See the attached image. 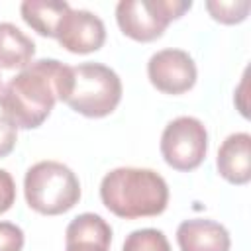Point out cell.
<instances>
[{
    "instance_id": "6da1fadb",
    "label": "cell",
    "mask_w": 251,
    "mask_h": 251,
    "mask_svg": "<svg viewBox=\"0 0 251 251\" xmlns=\"http://www.w3.org/2000/svg\"><path fill=\"white\" fill-rule=\"evenodd\" d=\"M63 65L59 59L31 61L0 88V112L16 129H35L51 116Z\"/></svg>"
},
{
    "instance_id": "7a4b0ae2",
    "label": "cell",
    "mask_w": 251,
    "mask_h": 251,
    "mask_svg": "<svg viewBox=\"0 0 251 251\" xmlns=\"http://www.w3.org/2000/svg\"><path fill=\"white\" fill-rule=\"evenodd\" d=\"M169 184L153 169L116 167L100 180V200L124 220L155 218L169 206Z\"/></svg>"
},
{
    "instance_id": "3957f363",
    "label": "cell",
    "mask_w": 251,
    "mask_h": 251,
    "mask_svg": "<svg viewBox=\"0 0 251 251\" xmlns=\"http://www.w3.org/2000/svg\"><path fill=\"white\" fill-rule=\"evenodd\" d=\"M59 100L84 118H106L122 102L124 84L120 75L104 63L63 65L57 82Z\"/></svg>"
},
{
    "instance_id": "277c9868",
    "label": "cell",
    "mask_w": 251,
    "mask_h": 251,
    "mask_svg": "<svg viewBox=\"0 0 251 251\" xmlns=\"http://www.w3.org/2000/svg\"><path fill=\"white\" fill-rule=\"evenodd\" d=\"M80 180L71 167L45 159L33 163L24 176V196L27 206L41 216H61L80 200Z\"/></svg>"
},
{
    "instance_id": "5b68a950",
    "label": "cell",
    "mask_w": 251,
    "mask_h": 251,
    "mask_svg": "<svg viewBox=\"0 0 251 251\" xmlns=\"http://www.w3.org/2000/svg\"><path fill=\"white\" fill-rule=\"evenodd\" d=\"M190 8V0H120L116 4V22L126 37L151 43Z\"/></svg>"
},
{
    "instance_id": "8992f818",
    "label": "cell",
    "mask_w": 251,
    "mask_h": 251,
    "mask_svg": "<svg viewBox=\"0 0 251 251\" xmlns=\"http://www.w3.org/2000/svg\"><path fill=\"white\" fill-rule=\"evenodd\" d=\"M165 163L180 173L198 169L208 153V129L194 116H178L171 120L159 141Z\"/></svg>"
},
{
    "instance_id": "52a82bcc",
    "label": "cell",
    "mask_w": 251,
    "mask_h": 251,
    "mask_svg": "<svg viewBox=\"0 0 251 251\" xmlns=\"http://www.w3.org/2000/svg\"><path fill=\"white\" fill-rule=\"evenodd\" d=\"M147 78L163 94L178 96L194 88L198 69L192 55L184 49L165 47L155 51L147 61Z\"/></svg>"
},
{
    "instance_id": "ba28073f",
    "label": "cell",
    "mask_w": 251,
    "mask_h": 251,
    "mask_svg": "<svg viewBox=\"0 0 251 251\" xmlns=\"http://www.w3.org/2000/svg\"><path fill=\"white\" fill-rule=\"evenodd\" d=\"M55 39L63 49L75 55L98 51L106 41V25L102 18L84 8H69L63 16Z\"/></svg>"
},
{
    "instance_id": "9c48e42d",
    "label": "cell",
    "mask_w": 251,
    "mask_h": 251,
    "mask_svg": "<svg viewBox=\"0 0 251 251\" xmlns=\"http://www.w3.org/2000/svg\"><path fill=\"white\" fill-rule=\"evenodd\" d=\"M180 251H229L231 237L224 224L210 218H190L176 227Z\"/></svg>"
},
{
    "instance_id": "30bf717a",
    "label": "cell",
    "mask_w": 251,
    "mask_h": 251,
    "mask_svg": "<svg viewBox=\"0 0 251 251\" xmlns=\"http://www.w3.org/2000/svg\"><path fill=\"white\" fill-rule=\"evenodd\" d=\"M218 173L224 180L243 186L251 180V135L247 131L229 133L216 157Z\"/></svg>"
},
{
    "instance_id": "8fae6325",
    "label": "cell",
    "mask_w": 251,
    "mask_h": 251,
    "mask_svg": "<svg viewBox=\"0 0 251 251\" xmlns=\"http://www.w3.org/2000/svg\"><path fill=\"white\" fill-rule=\"evenodd\" d=\"M35 55V41L12 22H0V69L22 71Z\"/></svg>"
},
{
    "instance_id": "7c38bea8",
    "label": "cell",
    "mask_w": 251,
    "mask_h": 251,
    "mask_svg": "<svg viewBox=\"0 0 251 251\" xmlns=\"http://www.w3.org/2000/svg\"><path fill=\"white\" fill-rule=\"evenodd\" d=\"M69 8L71 4L65 0H24L20 4V16L41 37H55Z\"/></svg>"
},
{
    "instance_id": "4fadbf2b",
    "label": "cell",
    "mask_w": 251,
    "mask_h": 251,
    "mask_svg": "<svg viewBox=\"0 0 251 251\" xmlns=\"http://www.w3.org/2000/svg\"><path fill=\"white\" fill-rule=\"evenodd\" d=\"M206 10L214 22L224 25H235L247 20L251 2L249 0H208Z\"/></svg>"
},
{
    "instance_id": "5bb4252c",
    "label": "cell",
    "mask_w": 251,
    "mask_h": 251,
    "mask_svg": "<svg viewBox=\"0 0 251 251\" xmlns=\"http://www.w3.org/2000/svg\"><path fill=\"white\" fill-rule=\"evenodd\" d=\"M122 251H171V243L161 229L141 227L124 239Z\"/></svg>"
},
{
    "instance_id": "9a60e30c",
    "label": "cell",
    "mask_w": 251,
    "mask_h": 251,
    "mask_svg": "<svg viewBox=\"0 0 251 251\" xmlns=\"http://www.w3.org/2000/svg\"><path fill=\"white\" fill-rule=\"evenodd\" d=\"M25 243L24 229L12 222H0V251H22Z\"/></svg>"
},
{
    "instance_id": "2e32d148",
    "label": "cell",
    "mask_w": 251,
    "mask_h": 251,
    "mask_svg": "<svg viewBox=\"0 0 251 251\" xmlns=\"http://www.w3.org/2000/svg\"><path fill=\"white\" fill-rule=\"evenodd\" d=\"M16 202V182L14 176L6 171L0 169V216L6 214Z\"/></svg>"
},
{
    "instance_id": "e0dca14e",
    "label": "cell",
    "mask_w": 251,
    "mask_h": 251,
    "mask_svg": "<svg viewBox=\"0 0 251 251\" xmlns=\"http://www.w3.org/2000/svg\"><path fill=\"white\" fill-rule=\"evenodd\" d=\"M110 241L65 235V251H108Z\"/></svg>"
},
{
    "instance_id": "ac0fdd59",
    "label": "cell",
    "mask_w": 251,
    "mask_h": 251,
    "mask_svg": "<svg viewBox=\"0 0 251 251\" xmlns=\"http://www.w3.org/2000/svg\"><path fill=\"white\" fill-rule=\"evenodd\" d=\"M233 104L237 108V112L247 120L249 118V67H245L239 84L235 86L233 92Z\"/></svg>"
},
{
    "instance_id": "d6986e66",
    "label": "cell",
    "mask_w": 251,
    "mask_h": 251,
    "mask_svg": "<svg viewBox=\"0 0 251 251\" xmlns=\"http://www.w3.org/2000/svg\"><path fill=\"white\" fill-rule=\"evenodd\" d=\"M16 143H18V129L4 116H0V159L8 157L14 151Z\"/></svg>"
},
{
    "instance_id": "ffe728a7",
    "label": "cell",
    "mask_w": 251,
    "mask_h": 251,
    "mask_svg": "<svg viewBox=\"0 0 251 251\" xmlns=\"http://www.w3.org/2000/svg\"><path fill=\"white\" fill-rule=\"evenodd\" d=\"M0 88H2V84H0Z\"/></svg>"
}]
</instances>
